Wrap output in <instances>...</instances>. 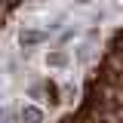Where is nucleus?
I'll return each instance as SVG.
<instances>
[{
	"label": "nucleus",
	"mask_w": 123,
	"mask_h": 123,
	"mask_svg": "<svg viewBox=\"0 0 123 123\" xmlns=\"http://www.w3.org/2000/svg\"><path fill=\"white\" fill-rule=\"evenodd\" d=\"M43 40H46V31H37V28L22 31V34H18V43L25 46V49H31V46H37V43H43Z\"/></svg>",
	"instance_id": "f257e3e1"
},
{
	"label": "nucleus",
	"mask_w": 123,
	"mask_h": 123,
	"mask_svg": "<svg viewBox=\"0 0 123 123\" xmlns=\"http://www.w3.org/2000/svg\"><path fill=\"white\" fill-rule=\"evenodd\" d=\"M65 62H68V52H65V49L49 52V55H46V65H55V68H59V65H65Z\"/></svg>",
	"instance_id": "f03ea898"
}]
</instances>
